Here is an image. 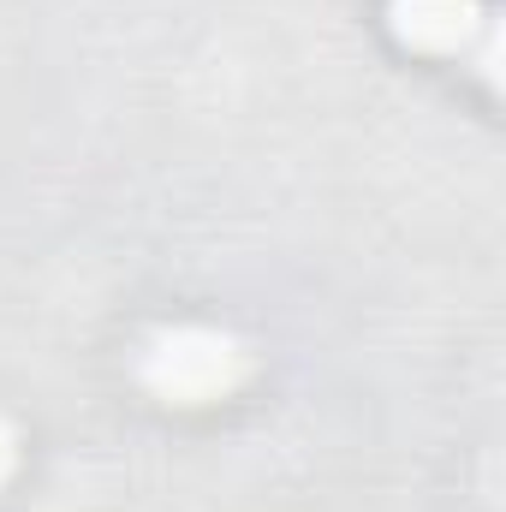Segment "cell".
Listing matches in <instances>:
<instances>
[{"label":"cell","mask_w":506,"mask_h":512,"mask_svg":"<svg viewBox=\"0 0 506 512\" xmlns=\"http://www.w3.org/2000/svg\"><path fill=\"white\" fill-rule=\"evenodd\" d=\"M233 370H239V352L215 334H173L149 358V382L167 399H209L233 382Z\"/></svg>","instance_id":"6da1fadb"},{"label":"cell","mask_w":506,"mask_h":512,"mask_svg":"<svg viewBox=\"0 0 506 512\" xmlns=\"http://www.w3.org/2000/svg\"><path fill=\"white\" fill-rule=\"evenodd\" d=\"M471 24V0H399V30L423 48H459Z\"/></svg>","instance_id":"7a4b0ae2"},{"label":"cell","mask_w":506,"mask_h":512,"mask_svg":"<svg viewBox=\"0 0 506 512\" xmlns=\"http://www.w3.org/2000/svg\"><path fill=\"white\" fill-rule=\"evenodd\" d=\"M6 459H12V435L0 429V471H6Z\"/></svg>","instance_id":"3957f363"}]
</instances>
